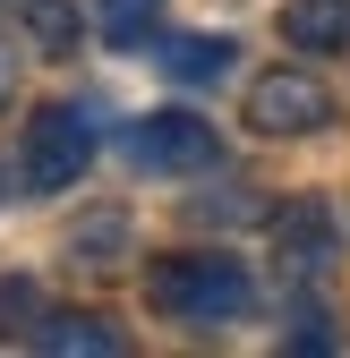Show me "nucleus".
Returning <instances> with one entry per match:
<instances>
[{
  "mask_svg": "<svg viewBox=\"0 0 350 358\" xmlns=\"http://www.w3.org/2000/svg\"><path fill=\"white\" fill-rule=\"evenodd\" d=\"M34 350H52V358H120L128 333L103 324V316H85V307H43V324L26 333Z\"/></svg>",
  "mask_w": 350,
  "mask_h": 358,
  "instance_id": "obj_6",
  "label": "nucleus"
},
{
  "mask_svg": "<svg viewBox=\"0 0 350 358\" xmlns=\"http://www.w3.org/2000/svg\"><path fill=\"white\" fill-rule=\"evenodd\" d=\"M274 256H282L290 282H316L325 264H333V222H325V205H282L274 213Z\"/></svg>",
  "mask_w": 350,
  "mask_h": 358,
  "instance_id": "obj_5",
  "label": "nucleus"
},
{
  "mask_svg": "<svg viewBox=\"0 0 350 358\" xmlns=\"http://www.w3.org/2000/svg\"><path fill=\"white\" fill-rule=\"evenodd\" d=\"M9 94H18V52H9V34H0V111H9Z\"/></svg>",
  "mask_w": 350,
  "mask_h": 358,
  "instance_id": "obj_13",
  "label": "nucleus"
},
{
  "mask_svg": "<svg viewBox=\"0 0 350 358\" xmlns=\"http://www.w3.org/2000/svg\"><path fill=\"white\" fill-rule=\"evenodd\" d=\"M94 145H103V128H94L85 103H43V111L26 120V145H18V188H26V196L77 188L85 162H94Z\"/></svg>",
  "mask_w": 350,
  "mask_h": 358,
  "instance_id": "obj_2",
  "label": "nucleus"
},
{
  "mask_svg": "<svg viewBox=\"0 0 350 358\" xmlns=\"http://www.w3.org/2000/svg\"><path fill=\"white\" fill-rule=\"evenodd\" d=\"M282 43L290 52H342L350 43V0H290L282 9Z\"/></svg>",
  "mask_w": 350,
  "mask_h": 358,
  "instance_id": "obj_8",
  "label": "nucleus"
},
{
  "mask_svg": "<svg viewBox=\"0 0 350 358\" xmlns=\"http://www.w3.org/2000/svg\"><path fill=\"white\" fill-rule=\"evenodd\" d=\"M120 248H128V213H94V222H77V231H69V256L85 264V273H111Z\"/></svg>",
  "mask_w": 350,
  "mask_h": 358,
  "instance_id": "obj_10",
  "label": "nucleus"
},
{
  "mask_svg": "<svg viewBox=\"0 0 350 358\" xmlns=\"http://www.w3.org/2000/svg\"><path fill=\"white\" fill-rule=\"evenodd\" d=\"M128 162L137 171H162V179H188V171H214L223 162V137L197 120V111H146L128 128Z\"/></svg>",
  "mask_w": 350,
  "mask_h": 358,
  "instance_id": "obj_3",
  "label": "nucleus"
},
{
  "mask_svg": "<svg viewBox=\"0 0 350 358\" xmlns=\"http://www.w3.org/2000/svg\"><path fill=\"white\" fill-rule=\"evenodd\" d=\"M9 9H26V0H9Z\"/></svg>",
  "mask_w": 350,
  "mask_h": 358,
  "instance_id": "obj_14",
  "label": "nucleus"
},
{
  "mask_svg": "<svg viewBox=\"0 0 350 358\" xmlns=\"http://www.w3.org/2000/svg\"><path fill=\"white\" fill-rule=\"evenodd\" d=\"M34 324H43V290L26 273H9V282H0V341H26Z\"/></svg>",
  "mask_w": 350,
  "mask_h": 358,
  "instance_id": "obj_11",
  "label": "nucleus"
},
{
  "mask_svg": "<svg viewBox=\"0 0 350 358\" xmlns=\"http://www.w3.org/2000/svg\"><path fill=\"white\" fill-rule=\"evenodd\" d=\"M26 26H34L43 52H69V43H77V9H69V0H26Z\"/></svg>",
  "mask_w": 350,
  "mask_h": 358,
  "instance_id": "obj_12",
  "label": "nucleus"
},
{
  "mask_svg": "<svg viewBox=\"0 0 350 358\" xmlns=\"http://www.w3.org/2000/svg\"><path fill=\"white\" fill-rule=\"evenodd\" d=\"M325 120H333V94L308 69H265L248 85V128L256 137H316Z\"/></svg>",
  "mask_w": 350,
  "mask_h": 358,
  "instance_id": "obj_4",
  "label": "nucleus"
},
{
  "mask_svg": "<svg viewBox=\"0 0 350 358\" xmlns=\"http://www.w3.org/2000/svg\"><path fill=\"white\" fill-rule=\"evenodd\" d=\"M0 196H9V188H0Z\"/></svg>",
  "mask_w": 350,
  "mask_h": 358,
  "instance_id": "obj_15",
  "label": "nucleus"
},
{
  "mask_svg": "<svg viewBox=\"0 0 350 358\" xmlns=\"http://www.w3.org/2000/svg\"><path fill=\"white\" fill-rule=\"evenodd\" d=\"M94 34L111 52H146L162 43V0H94Z\"/></svg>",
  "mask_w": 350,
  "mask_h": 358,
  "instance_id": "obj_9",
  "label": "nucleus"
},
{
  "mask_svg": "<svg viewBox=\"0 0 350 358\" xmlns=\"http://www.w3.org/2000/svg\"><path fill=\"white\" fill-rule=\"evenodd\" d=\"M231 52L239 43H223V34H162V77L171 85H214V77H231Z\"/></svg>",
  "mask_w": 350,
  "mask_h": 358,
  "instance_id": "obj_7",
  "label": "nucleus"
},
{
  "mask_svg": "<svg viewBox=\"0 0 350 358\" xmlns=\"http://www.w3.org/2000/svg\"><path fill=\"white\" fill-rule=\"evenodd\" d=\"M146 307L162 324H197V333H223L239 324L248 307H256V282H248V264L239 256H162L154 273H146Z\"/></svg>",
  "mask_w": 350,
  "mask_h": 358,
  "instance_id": "obj_1",
  "label": "nucleus"
}]
</instances>
